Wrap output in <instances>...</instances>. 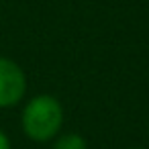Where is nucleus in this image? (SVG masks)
Instances as JSON below:
<instances>
[{"label": "nucleus", "instance_id": "1", "mask_svg": "<svg viewBox=\"0 0 149 149\" xmlns=\"http://www.w3.org/2000/svg\"><path fill=\"white\" fill-rule=\"evenodd\" d=\"M63 127V106L51 94L33 96L21 112V129L35 143L53 141Z\"/></svg>", "mask_w": 149, "mask_h": 149}, {"label": "nucleus", "instance_id": "2", "mask_svg": "<svg viewBox=\"0 0 149 149\" xmlns=\"http://www.w3.org/2000/svg\"><path fill=\"white\" fill-rule=\"evenodd\" d=\"M27 94L25 70L10 57L0 55V108H15Z\"/></svg>", "mask_w": 149, "mask_h": 149}, {"label": "nucleus", "instance_id": "3", "mask_svg": "<svg viewBox=\"0 0 149 149\" xmlns=\"http://www.w3.org/2000/svg\"><path fill=\"white\" fill-rule=\"evenodd\" d=\"M51 149H88V143H86V139L80 133L70 131V133L57 135Z\"/></svg>", "mask_w": 149, "mask_h": 149}, {"label": "nucleus", "instance_id": "4", "mask_svg": "<svg viewBox=\"0 0 149 149\" xmlns=\"http://www.w3.org/2000/svg\"><path fill=\"white\" fill-rule=\"evenodd\" d=\"M0 149H13V143H10V139H8V135L0 129Z\"/></svg>", "mask_w": 149, "mask_h": 149}, {"label": "nucleus", "instance_id": "5", "mask_svg": "<svg viewBox=\"0 0 149 149\" xmlns=\"http://www.w3.org/2000/svg\"><path fill=\"white\" fill-rule=\"evenodd\" d=\"M129 149H147V147H129Z\"/></svg>", "mask_w": 149, "mask_h": 149}]
</instances>
